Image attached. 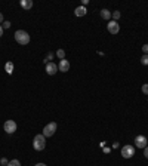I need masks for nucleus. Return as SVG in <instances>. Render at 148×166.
<instances>
[{
  "label": "nucleus",
  "mask_w": 148,
  "mask_h": 166,
  "mask_svg": "<svg viewBox=\"0 0 148 166\" xmlns=\"http://www.w3.org/2000/svg\"><path fill=\"white\" fill-rule=\"evenodd\" d=\"M56 56H58L59 59H65V52H64V49H58V50H56Z\"/></svg>",
  "instance_id": "nucleus-14"
},
{
  "label": "nucleus",
  "mask_w": 148,
  "mask_h": 166,
  "mask_svg": "<svg viewBox=\"0 0 148 166\" xmlns=\"http://www.w3.org/2000/svg\"><path fill=\"white\" fill-rule=\"evenodd\" d=\"M34 166H46V165H44V163H36Z\"/></svg>",
  "instance_id": "nucleus-26"
},
{
  "label": "nucleus",
  "mask_w": 148,
  "mask_h": 166,
  "mask_svg": "<svg viewBox=\"0 0 148 166\" xmlns=\"http://www.w3.org/2000/svg\"><path fill=\"white\" fill-rule=\"evenodd\" d=\"M111 13H113V12H110L108 9H102V11H101V18H102V19H107V21H110Z\"/></svg>",
  "instance_id": "nucleus-12"
},
{
  "label": "nucleus",
  "mask_w": 148,
  "mask_h": 166,
  "mask_svg": "<svg viewBox=\"0 0 148 166\" xmlns=\"http://www.w3.org/2000/svg\"><path fill=\"white\" fill-rule=\"evenodd\" d=\"M135 147L138 148H145L147 147V138L145 135H138L135 138Z\"/></svg>",
  "instance_id": "nucleus-7"
},
{
  "label": "nucleus",
  "mask_w": 148,
  "mask_h": 166,
  "mask_svg": "<svg viewBox=\"0 0 148 166\" xmlns=\"http://www.w3.org/2000/svg\"><path fill=\"white\" fill-rule=\"evenodd\" d=\"M142 52H144L145 55H148V45H144V46H142Z\"/></svg>",
  "instance_id": "nucleus-22"
},
{
  "label": "nucleus",
  "mask_w": 148,
  "mask_h": 166,
  "mask_svg": "<svg viewBox=\"0 0 148 166\" xmlns=\"http://www.w3.org/2000/svg\"><path fill=\"white\" fill-rule=\"evenodd\" d=\"M7 163H9V160H7V159H5V157H2V159H0V165H2V166H7Z\"/></svg>",
  "instance_id": "nucleus-20"
},
{
  "label": "nucleus",
  "mask_w": 148,
  "mask_h": 166,
  "mask_svg": "<svg viewBox=\"0 0 148 166\" xmlns=\"http://www.w3.org/2000/svg\"><path fill=\"white\" fill-rule=\"evenodd\" d=\"M46 147V138H44L43 134H37L34 136V140H33V148L36 150V151H42L44 150Z\"/></svg>",
  "instance_id": "nucleus-1"
},
{
  "label": "nucleus",
  "mask_w": 148,
  "mask_h": 166,
  "mask_svg": "<svg viewBox=\"0 0 148 166\" xmlns=\"http://www.w3.org/2000/svg\"><path fill=\"white\" fill-rule=\"evenodd\" d=\"M5 22V19H3V13H0V25Z\"/></svg>",
  "instance_id": "nucleus-24"
},
{
  "label": "nucleus",
  "mask_w": 148,
  "mask_h": 166,
  "mask_svg": "<svg viewBox=\"0 0 148 166\" xmlns=\"http://www.w3.org/2000/svg\"><path fill=\"white\" fill-rule=\"evenodd\" d=\"M12 71H13V62H6V73L7 74H12Z\"/></svg>",
  "instance_id": "nucleus-13"
},
{
  "label": "nucleus",
  "mask_w": 148,
  "mask_h": 166,
  "mask_svg": "<svg viewBox=\"0 0 148 166\" xmlns=\"http://www.w3.org/2000/svg\"><path fill=\"white\" fill-rule=\"evenodd\" d=\"M107 30L110 31L111 34H117L118 31H120V25H118L117 21H108V24H107Z\"/></svg>",
  "instance_id": "nucleus-6"
},
{
  "label": "nucleus",
  "mask_w": 148,
  "mask_h": 166,
  "mask_svg": "<svg viewBox=\"0 0 148 166\" xmlns=\"http://www.w3.org/2000/svg\"><path fill=\"white\" fill-rule=\"evenodd\" d=\"M141 64H142V65H148V55L144 54V55L141 56Z\"/></svg>",
  "instance_id": "nucleus-17"
},
{
  "label": "nucleus",
  "mask_w": 148,
  "mask_h": 166,
  "mask_svg": "<svg viewBox=\"0 0 148 166\" xmlns=\"http://www.w3.org/2000/svg\"><path fill=\"white\" fill-rule=\"evenodd\" d=\"M52 58H53V54H52V52H49V54L46 55V58H44V64H48V62H52Z\"/></svg>",
  "instance_id": "nucleus-18"
},
{
  "label": "nucleus",
  "mask_w": 148,
  "mask_h": 166,
  "mask_svg": "<svg viewBox=\"0 0 148 166\" xmlns=\"http://www.w3.org/2000/svg\"><path fill=\"white\" fill-rule=\"evenodd\" d=\"M68 70H70V61H68V59H61L59 64H58V71L67 73Z\"/></svg>",
  "instance_id": "nucleus-9"
},
{
  "label": "nucleus",
  "mask_w": 148,
  "mask_h": 166,
  "mask_svg": "<svg viewBox=\"0 0 148 166\" xmlns=\"http://www.w3.org/2000/svg\"><path fill=\"white\" fill-rule=\"evenodd\" d=\"M2 27H3V30H6V28H11V22H9V21H5V22L2 24Z\"/></svg>",
  "instance_id": "nucleus-21"
},
{
  "label": "nucleus",
  "mask_w": 148,
  "mask_h": 166,
  "mask_svg": "<svg viewBox=\"0 0 148 166\" xmlns=\"http://www.w3.org/2000/svg\"><path fill=\"white\" fill-rule=\"evenodd\" d=\"M120 15L122 13L118 12V11H114V12L111 13V18H113V21H117V19H120Z\"/></svg>",
  "instance_id": "nucleus-16"
},
{
  "label": "nucleus",
  "mask_w": 148,
  "mask_h": 166,
  "mask_svg": "<svg viewBox=\"0 0 148 166\" xmlns=\"http://www.w3.org/2000/svg\"><path fill=\"white\" fill-rule=\"evenodd\" d=\"M19 5H21V7H22V9L28 11V9H31V7H33V0H21V2H19Z\"/></svg>",
  "instance_id": "nucleus-11"
},
{
  "label": "nucleus",
  "mask_w": 148,
  "mask_h": 166,
  "mask_svg": "<svg viewBox=\"0 0 148 166\" xmlns=\"http://www.w3.org/2000/svg\"><path fill=\"white\" fill-rule=\"evenodd\" d=\"M86 13H87V9H86V6H83V5L74 9V15H76V17H79V18H80V17H85Z\"/></svg>",
  "instance_id": "nucleus-10"
},
{
  "label": "nucleus",
  "mask_w": 148,
  "mask_h": 166,
  "mask_svg": "<svg viewBox=\"0 0 148 166\" xmlns=\"http://www.w3.org/2000/svg\"><path fill=\"white\" fill-rule=\"evenodd\" d=\"M13 36H15V40H16L19 45H28L30 43V34H28L27 31L18 30V31H15Z\"/></svg>",
  "instance_id": "nucleus-2"
},
{
  "label": "nucleus",
  "mask_w": 148,
  "mask_h": 166,
  "mask_svg": "<svg viewBox=\"0 0 148 166\" xmlns=\"http://www.w3.org/2000/svg\"><path fill=\"white\" fill-rule=\"evenodd\" d=\"M3 36V27H2V25H0V37Z\"/></svg>",
  "instance_id": "nucleus-25"
},
{
  "label": "nucleus",
  "mask_w": 148,
  "mask_h": 166,
  "mask_svg": "<svg viewBox=\"0 0 148 166\" xmlns=\"http://www.w3.org/2000/svg\"><path fill=\"white\" fill-rule=\"evenodd\" d=\"M144 156H145V159H148V145L144 148Z\"/></svg>",
  "instance_id": "nucleus-23"
},
{
  "label": "nucleus",
  "mask_w": 148,
  "mask_h": 166,
  "mask_svg": "<svg viewBox=\"0 0 148 166\" xmlns=\"http://www.w3.org/2000/svg\"><path fill=\"white\" fill-rule=\"evenodd\" d=\"M135 156V148L133 145H123L122 147V157L123 159H130V157H133Z\"/></svg>",
  "instance_id": "nucleus-4"
},
{
  "label": "nucleus",
  "mask_w": 148,
  "mask_h": 166,
  "mask_svg": "<svg viewBox=\"0 0 148 166\" xmlns=\"http://www.w3.org/2000/svg\"><path fill=\"white\" fill-rule=\"evenodd\" d=\"M7 166H21V162L18 159H13V160H9Z\"/></svg>",
  "instance_id": "nucleus-15"
},
{
  "label": "nucleus",
  "mask_w": 148,
  "mask_h": 166,
  "mask_svg": "<svg viewBox=\"0 0 148 166\" xmlns=\"http://www.w3.org/2000/svg\"><path fill=\"white\" fill-rule=\"evenodd\" d=\"M46 73L49 74V76L56 74L58 73V65H56L55 62H48V64H46Z\"/></svg>",
  "instance_id": "nucleus-8"
},
{
  "label": "nucleus",
  "mask_w": 148,
  "mask_h": 166,
  "mask_svg": "<svg viewBox=\"0 0 148 166\" xmlns=\"http://www.w3.org/2000/svg\"><path fill=\"white\" fill-rule=\"evenodd\" d=\"M56 128H58V125H56L55 122H50L43 128V132H42V134L44 135V138H50L52 135H55Z\"/></svg>",
  "instance_id": "nucleus-3"
},
{
  "label": "nucleus",
  "mask_w": 148,
  "mask_h": 166,
  "mask_svg": "<svg viewBox=\"0 0 148 166\" xmlns=\"http://www.w3.org/2000/svg\"><path fill=\"white\" fill-rule=\"evenodd\" d=\"M16 123H15V120H6L5 122V125H3V129H5V132L6 134H15L16 132Z\"/></svg>",
  "instance_id": "nucleus-5"
},
{
  "label": "nucleus",
  "mask_w": 148,
  "mask_h": 166,
  "mask_svg": "<svg viewBox=\"0 0 148 166\" xmlns=\"http://www.w3.org/2000/svg\"><path fill=\"white\" fill-rule=\"evenodd\" d=\"M141 91H142L144 93H145V95H148V83H145V85H142Z\"/></svg>",
  "instance_id": "nucleus-19"
}]
</instances>
